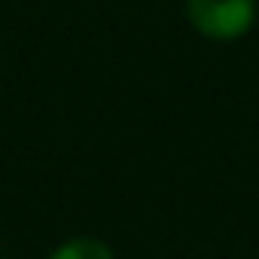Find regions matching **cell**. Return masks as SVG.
Listing matches in <instances>:
<instances>
[{"mask_svg": "<svg viewBox=\"0 0 259 259\" xmlns=\"http://www.w3.org/2000/svg\"><path fill=\"white\" fill-rule=\"evenodd\" d=\"M186 19L210 40H238L256 22V0H186Z\"/></svg>", "mask_w": 259, "mask_h": 259, "instance_id": "cell-1", "label": "cell"}, {"mask_svg": "<svg viewBox=\"0 0 259 259\" xmlns=\"http://www.w3.org/2000/svg\"><path fill=\"white\" fill-rule=\"evenodd\" d=\"M49 259H116V256L98 238H70V241L58 244L49 253Z\"/></svg>", "mask_w": 259, "mask_h": 259, "instance_id": "cell-2", "label": "cell"}]
</instances>
